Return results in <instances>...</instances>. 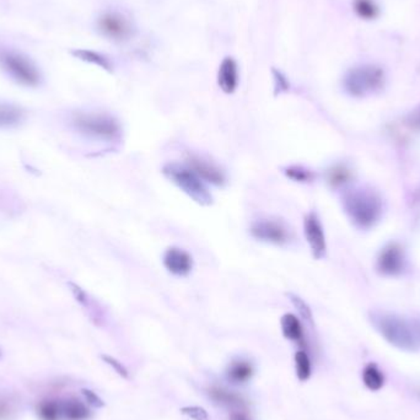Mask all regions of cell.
I'll list each match as a JSON object with an SVG mask.
<instances>
[{
	"label": "cell",
	"mask_w": 420,
	"mask_h": 420,
	"mask_svg": "<svg viewBox=\"0 0 420 420\" xmlns=\"http://www.w3.org/2000/svg\"><path fill=\"white\" fill-rule=\"evenodd\" d=\"M343 207L350 220L362 229L376 225L382 215L380 197L372 190H352L344 195Z\"/></svg>",
	"instance_id": "6da1fadb"
},
{
	"label": "cell",
	"mask_w": 420,
	"mask_h": 420,
	"mask_svg": "<svg viewBox=\"0 0 420 420\" xmlns=\"http://www.w3.org/2000/svg\"><path fill=\"white\" fill-rule=\"evenodd\" d=\"M372 322L389 344L406 352H416L419 341L416 331L399 316L385 312H372Z\"/></svg>",
	"instance_id": "7a4b0ae2"
},
{
	"label": "cell",
	"mask_w": 420,
	"mask_h": 420,
	"mask_svg": "<svg viewBox=\"0 0 420 420\" xmlns=\"http://www.w3.org/2000/svg\"><path fill=\"white\" fill-rule=\"evenodd\" d=\"M385 71L376 64H360L354 66L343 79V86L347 93L354 98H365L379 93L385 86Z\"/></svg>",
	"instance_id": "3957f363"
},
{
	"label": "cell",
	"mask_w": 420,
	"mask_h": 420,
	"mask_svg": "<svg viewBox=\"0 0 420 420\" xmlns=\"http://www.w3.org/2000/svg\"><path fill=\"white\" fill-rule=\"evenodd\" d=\"M163 173L175 186L193 199L195 203L200 205H210L212 203V195L204 185L202 178L192 168L185 165L171 163L164 166Z\"/></svg>",
	"instance_id": "277c9868"
},
{
	"label": "cell",
	"mask_w": 420,
	"mask_h": 420,
	"mask_svg": "<svg viewBox=\"0 0 420 420\" xmlns=\"http://www.w3.org/2000/svg\"><path fill=\"white\" fill-rule=\"evenodd\" d=\"M71 123L78 132L95 139L116 140L121 135L120 124L111 116L76 113Z\"/></svg>",
	"instance_id": "5b68a950"
},
{
	"label": "cell",
	"mask_w": 420,
	"mask_h": 420,
	"mask_svg": "<svg viewBox=\"0 0 420 420\" xmlns=\"http://www.w3.org/2000/svg\"><path fill=\"white\" fill-rule=\"evenodd\" d=\"M0 66L19 84L25 86H37L40 84V71L30 58L20 52L0 49Z\"/></svg>",
	"instance_id": "8992f818"
},
{
	"label": "cell",
	"mask_w": 420,
	"mask_h": 420,
	"mask_svg": "<svg viewBox=\"0 0 420 420\" xmlns=\"http://www.w3.org/2000/svg\"><path fill=\"white\" fill-rule=\"evenodd\" d=\"M98 27L102 35L115 42H126L133 36L134 29L128 19L118 13H106L100 16Z\"/></svg>",
	"instance_id": "52a82bcc"
},
{
	"label": "cell",
	"mask_w": 420,
	"mask_h": 420,
	"mask_svg": "<svg viewBox=\"0 0 420 420\" xmlns=\"http://www.w3.org/2000/svg\"><path fill=\"white\" fill-rule=\"evenodd\" d=\"M253 237L263 242L285 245L290 241V231L283 221L262 219L251 226Z\"/></svg>",
	"instance_id": "ba28073f"
},
{
	"label": "cell",
	"mask_w": 420,
	"mask_h": 420,
	"mask_svg": "<svg viewBox=\"0 0 420 420\" xmlns=\"http://www.w3.org/2000/svg\"><path fill=\"white\" fill-rule=\"evenodd\" d=\"M304 232L314 258L321 260L326 256V251H327L326 236H324L322 224L316 212H311L306 215L304 220Z\"/></svg>",
	"instance_id": "9c48e42d"
},
{
	"label": "cell",
	"mask_w": 420,
	"mask_h": 420,
	"mask_svg": "<svg viewBox=\"0 0 420 420\" xmlns=\"http://www.w3.org/2000/svg\"><path fill=\"white\" fill-rule=\"evenodd\" d=\"M404 268V255L402 248L396 243H391L381 251L377 260V270L381 275L394 277L401 275Z\"/></svg>",
	"instance_id": "30bf717a"
},
{
	"label": "cell",
	"mask_w": 420,
	"mask_h": 420,
	"mask_svg": "<svg viewBox=\"0 0 420 420\" xmlns=\"http://www.w3.org/2000/svg\"><path fill=\"white\" fill-rule=\"evenodd\" d=\"M165 268L177 277H186L190 275L193 268V258L185 250L177 247H170L164 253Z\"/></svg>",
	"instance_id": "8fae6325"
},
{
	"label": "cell",
	"mask_w": 420,
	"mask_h": 420,
	"mask_svg": "<svg viewBox=\"0 0 420 420\" xmlns=\"http://www.w3.org/2000/svg\"><path fill=\"white\" fill-rule=\"evenodd\" d=\"M187 164L188 168H192L204 181L209 182L215 186H222L225 183V176L220 168L207 160L202 159L195 155H190L187 159Z\"/></svg>",
	"instance_id": "7c38bea8"
},
{
	"label": "cell",
	"mask_w": 420,
	"mask_h": 420,
	"mask_svg": "<svg viewBox=\"0 0 420 420\" xmlns=\"http://www.w3.org/2000/svg\"><path fill=\"white\" fill-rule=\"evenodd\" d=\"M217 84L225 93H235L239 85V68L235 59L227 57L221 62L217 71Z\"/></svg>",
	"instance_id": "4fadbf2b"
},
{
	"label": "cell",
	"mask_w": 420,
	"mask_h": 420,
	"mask_svg": "<svg viewBox=\"0 0 420 420\" xmlns=\"http://www.w3.org/2000/svg\"><path fill=\"white\" fill-rule=\"evenodd\" d=\"M280 324H282V332L287 339L292 342L302 341L304 332H302V326H301V322L297 316H294L292 314H284L280 319Z\"/></svg>",
	"instance_id": "5bb4252c"
},
{
	"label": "cell",
	"mask_w": 420,
	"mask_h": 420,
	"mask_svg": "<svg viewBox=\"0 0 420 420\" xmlns=\"http://www.w3.org/2000/svg\"><path fill=\"white\" fill-rule=\"evenodd\" d=\"M24 112L19 107L0 103V128H10L21 123Z\"/></svg>",
	"instance_id": "9a60e30c"
},
{
	"label": "cell",
	"mask_w": 420,
	"mask_h": 420,
	"mask_svg": "<svg viewBox=\"0 0 420 420\" xmlns=\"http://www.w3.org/2000/svg\"><path fill=\"white\" fill-rule=\"evenodd\" d=\"M252 375V365L245 360L234 362L227 369V377L235 384H243L250 380Z\"/></svg>",
	"instance_id": "2e32d148"
},
{
	"label": "cell",
	"mask_w": 420,
	"mask_h": 420,
	"mask_svg": "<svg viewBox=\"0 0 420 420\" xmlns=\"http://www.w3.org/2000/svg\"><path fill=\"white\" fill-rule=\"evenodd\" d=\"M363 382L367 389L379 391L385 385V376L375 364H367L363 370Z\"/></svg>",
	"instance_id": "e0dca14e"
},
{
	"label": "cell",
	"mask_w": 420,
	"mask_h": 420,
	"mask_svg": "<svg viewBox=\"0 0 420 420\" xmlns=\"http://www.w3.org/2000/svg\"><path fill=\"white\" fill-rule=\"evenodd\" d=\"M353 8L359 18L367 21L380 16V6L375 0H354Z\"/></svg>",
	"instance_id": "ac0fdd59"
},
{
	"label": "cell",
	"mask_w": 420,
	"mask_h": 420,
	"mask_svg": "<svg viewBox=\"0 0 420 420\" xmlns=\"http://www.w3.org/2000/svg\"><path fill=\"white\" fill-rule=\"evenodd\" d=\"M63 416L68 420H86L90 411L78 399H69L62 404Z\"/></svg>",
	"instance_id": "d6986e66"
},
{
	"label": "cell",
	"mask_w": 420,
	"mask_h": 420,
	"mask_svg": "<svg viewBox=\"0 0 420 420\" xmlns=\"http://www.w3.org/2000/svg\"><path fill=\"white\" fill-rule=\"evenodd\" d=\"M209 394L215 402L220 403L226 407L241 408L243 406L242 398L240 397L239 394H232L226 389H212Z\"/></svg>",
	"instance_id": "ffe728a7"
},
{
	"label": "cell",
	"mask_w": 420,
	"mask_h": 420,
	"mask_svg": "<svg viewBox=\"0 0 420 420\" xmlns=\"http://www.w3.org/2000/svg\"><path fill=\"white\" fill-rule=\"evenodd\" d=\"M73 54L76 58H79L84 62L91 63L95 66H101L102 69L105 71H112V66H111L110 61L107 59L105 56L98 53V52H93V51H88V49H76L73 51Z\"/></svg>",
	"instance_id": "44dd1931"
},
{
	"label": "cell",
	"mask_w": 420,
	"mask_h": 420,
	"mask_svg": "<svg viewBox=\"0 0 420 420\" xmlns=\"http://www.w3.org/2000/svg\"><path fill=\"white\" fill-rule=\"evenodd\" d=\"M295 370L299 380L307 381L311 376V360L309 355L304 350H299L295 354Z\"/></svg>",
	"instance_id": "7402d4cb"
},
{
	"label": "cell",
	"mask_w": 420,
	"mask_h": 420,
	"mask_svg": "<svg viewBox=\"0 0 420 420\" xmlns=\"http://www.w3.org/2000/svg\"><path fill=\"white\" fill-rule=\"evenodd\" d=\"M39 414L42 420H59L63 416L62 404L54 401H46L41 403Z\"/></svg>",
	"instance_id": "603a6c76"
},
{
	"label": "cell",
	"mask_w": 420,
	"mask_h": 420,
	"mask_svg": "<svg viewBox=\"0 0 420 420\" xmlns=\"http://www.w3.org/2000/svg\"><path fill=\"white\" fill-rule=\"evenodd\" d=\"M287 297L292 301V305L295 306V309L299 311L301 317L307 322L312 323V312H311V309H309L305 301L302 300L301 297L294 295V294H287Z\"/></svg>",
	"instance_id": "cb8c5ba5"
},
{
	"label": "cell",
	"mask_w": 420,
	"mask_h": 420,
	"mask_svg": "<svg viewBox=\"0 0 420 420\" xmlns=\"http://www.w3.org/2000/svg\"><path fill=\"white\" fill-rule=\"evenodd\" d=\"M285 175L297 182H309L311 180V173L305 168L292 166L285 170Z\"/></svg>",
	"instance_id": "d4e9b609"
},
{
	"label": "cell",
	"mask_w": 420,
	"mask_h": 420,
	"mask_svg": "<svg viewBox=\"0 0 420 420\" xmlns=\"http://www.w3.org/2000/svg\"><path fill=\"white\" fill-rule=\"evenodd\" d=\"M183 416H188L193 420H209L208 411H205L203 407L198 406H190V407H183L181 409Z\"/></svg>",
	"instance_id": "484cf974"
},
{
	"label": "cell",
	"mask_w": 420,
	"mask_h": 420,
	"mask_svg": "<svg viewBox=\"0 0 420 420\" xmlns=\"http://www.w3.org/2000/svg\"><path fill=\"white\" fill-rule=\"evenodd\" d=\"M349 173L343 168H336L328 173V181L333 186H339L348 180Z\"/></svg>",
	"instance_id": "4316f807"
},
{
	"label": "cell",
	"mask_w": 420,
	"mask_h": 420,
	"mask_svg": "<svg viewBox=\"0 0 420 420\" xmlns=\"http://www.w3.org/2000/svg\"><path fill=\"white\" fill-rule=\"evenodd\" d=\"M15 403L5 397H0V420H8L15 413Z\"/></svg>",
	"instance_id": "83f0119b"
},
{
	"label": "cell",
	"mask_w": 420,
	"mask_h": 420,
	"mask_svg": "<svg viewBox=\"0 0 420 420\" xmlns=\"http://www.w3.org/2000/svg\"><path fill=\"white\" fill-rule=\"evenodd\" d=\"M406 124L409 128L420 130V105L409 112V115L406 117Z\"/></svg>",
	"instance_id": "f1b7e54d"
},
{
	"label": "cell",
	"mask_w": 420,
	"mask_h": 420,
	"mask_svg": "<svg viewBox=\"0 0 420 420\" xmlns=\"http://www.w3.org/2000/svg\"><path fill=\"white\" fill-rule=\"evenodd\" d=\"M102 359L106 362V364H108L111 367H113V370H115L118 375L122 376L124 379H128V372H127V369L122 365V363L120 362H117L115 358H112V357H107V355H103Z\"/></svg>",
	"instance_id": "f546056e"
},
{
	"label": "cell",
	"mask_w": 420,
	"mask_h": 420,
	"mask_svg": "<svg viewBox=\"0 0 420 420\" xmlns=\"http://www.w3.org/2000/svg\"><path fill=\"white\" fill-rule=\"evenodd\" d=\"M85 398L88 399V402L90 404H93V407H102L103 402L101 401V398L98 397V394H93V391H88V389H84L83 391Z\"/></svg>",
	"instance_id": "4dcf8cb0"
},
{
	"label": "cell",
	"mask_w": 420,
	"mask_h": 420,
	"mask_svg": "<svg viewBox=\"0 0 420 420\" xmlns=\"http://www.w3.org/2000/svg\"><path fill=\"white\" fill-rule=\"evenodd\" d=\"M275 83H277V88H279V93H283L287 91L289 88V84H287V79L284 78L279 71H275Z\"/></svg>",
	"instance_id": "1f68e13d"
},
{
	"label": "cell",
	"mask_w": 420,
	"mask_h": 420,
	"mask_svg": "<svg viewBox=\"0 0 420 420\" xmlns=\"http://www.w3.org/2000/svg\"><path fill=\"white\" fill-rule=\"evenodd\" d=\"M230 420H250L247 416L242 413H232L230 416Z\"/></svg>",
	"instance_id": "d6a6232c"
},
{
	"label": "cell",
	"mask_w": 420,
	"mask_h": 420,
	"mask_svg": "<svg viewBox=\"0 0 420 420\" xmlns=\"http://www.w3.org/2000/svg\"><path fill=\"white\" fill-rule=\"evenodd\" d=\"M414 331H416V337H418V341H420V322L416 323Z\"/></svg>",
	"instance_id": "836d02e7"
},
{
	"label": "cell",
	"mask_w": 420,
	"mask_h": 420,
	"mask_svg": "<svg viewBox=\"0 0 420 420\" xmlns=\"http://www.w3.org/2000/svg\"><path fill=\"white\" fill-rule=\"evenodd\" d=\"M418 394H419V397H420V387H419V389H418Z\"/></svg>",
	"instance_id": "e575fe53"
}]
</instances>
